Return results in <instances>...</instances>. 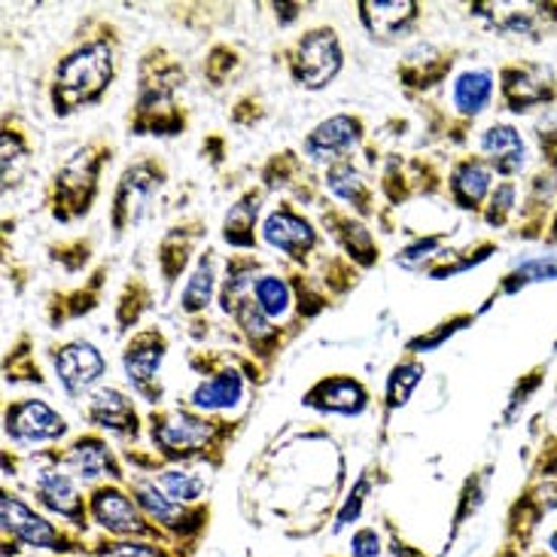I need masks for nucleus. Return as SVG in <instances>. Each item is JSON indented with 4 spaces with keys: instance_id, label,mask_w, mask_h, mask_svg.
<instances>
[{
    "instance_id": "obj_1",
    "label": "nucleus",
    "mask_w": 557,
    "mask_h": 557,
    "mask_svg": "<svg viewBox=\"0 0 557 557\" xmlns=\"http://www.w3.org/2000/svg\"><path fill=\"white\" fill-rule=\"evenodd\" d=\"M116 74V52L104 37L83 40L71 49L52 76V110L55 116H71L83 107L98 104Z\"/></svg>"
},
{
    "instance_id": "obj_2",
    "label": "nucleus",
    "mask_w": 557,
    "mask_h": 557,
    "mask_svg": "<svg viewBox=\"0 0 557 557\" xmlns=\"http://www.w3.org/2000/svg\"><path fill=\"white\" fill-rule=\"evenodd\" d=\"M181 76V67L174 61L147 55L140 67V91H137L135 120H132L137 135H177L181 132L183 120L174 101Z\"/></svg>"
},
{
    "instance_id": "obj_3",
    "label": "nucleus",
    "mask_w": 557,
    "mask_h": 557,
    "mask_svg": "<svg viewBox=\"0 0 557 557\" xmlns=\"http://www.w3.org/2000/svg\"><path fill=\"white\" fill-rule=\"evenodd\" d=\"M0 528H3L7 540L25 545V548H40V552H52L59 557L89 552L79 533L52 524L46 515L34 512L25 499L15 497L10 491H3V497H0Z\"/></svg>"
},
{
    "instance_id": "obj_4",
    "label": "nucleus",
    "mask_w": 557,
    "mask_h": 557,
    "mask_svg": "<svg viewBox=\"0 0 557 557\" xmlns=\"http://www.w3.org/2000/svg\"><path fill=\"white\" fill-rule=\"evenodd\" d=\"M110 162V150L101 144H89L83 150H76L61 171H55L52 181V213L61 223H71L76 216L89 213L91 201L98 196V177L101 168Z\"/></svg>"
},
{
    "instance_id": "obj_5",
    "label": "nucleus",
    "mask_w": 557,
    "mask_h": 557,
    "mask_svg": "<svg viewBox=\"0 0 557 557\" xmlns=\"http://www.w3.org/2000/svg\"><path fill=\"white\" fill-rule=\"evenodd\" d=\"M89 518L98 530H104L110 540H152L171 545L162 530L152 524L137 506L132 494H125L120 484H98L89 494Z\"/></svg>"
},
{
    "instance_id": "obj_6",
    "label": "nucleus",
    "mask_w": 557,
    "mask_h": 557,
    "mask_svg": "<svg viewBox=\"0 0 557 557\" xmlns=\"http://www.w3.org/2000/svg\"><path fill=\"white\" fill-rule=\"evenodd\" d=\"M132 497L144 515L150 518L156 528L165 533L171 545H196L198 536L208 530V506H183L168 497L165 491L156 482L135 479L132 482Z\"/></svg>"
},
{
    "instance_id": "obj_7",
    "label": "nucleus",
    "mask_w": 557,
    "mask_h": 557,
    "mask_svg": "<svg viewBox=\"0 0 557 557\" xmlns=\"http://www.w3.org/2000/svg\"><path fill=\"white\" fill-rule=\"evenodd\" d=\"M223 433L220 421H208L193 411H174V414H152L150 436L152 445L159 448L162 457L174 463H189L205 457V451L216 445Z\"/></svg>"
},
{
    "instance_id": "obj_8",
    "label": "nucleus",
    "mask_w": 557,
    "mask_h": 557,
    "mask_svg": "<svg viewBox=\"0 0 557 557\" xmlns=\"http://www.w3.org/2000/svg\"><path fill=\"white\" fill-rule=\"evenodd\" d=\"M475 18H482L487 28H494L503 37H518L540 44L557 30V3H540V0H499V3H475L469 7Z\"/></svg>"
},
{
    "instance_id": "obj_9",
    "label": "nucleus",
    "mask_w": 557,
    "mask_h": 557,
    "mask_svg": "<svg viewBox=\"0 0 557 557\" xmlns=\"http://www.w3.org/2000/svg\"><path fill=\"white\" fill-rule=\"evenodd\" d=\"M342 67H345V52H342V40L335 28L305 30L289 59L293 79L308 91L332 86V79L342 74Z\"/></svg>"
},
{
    "instance_id": "obj_10",
    "label": "nucleus",
    "mask_w": 557,
    "mask_h": 557,
    "mask_svg": "<svg viewBox=\"0 0 557 557\" xmlns=\"http://www.w3.org/2000/svg\"><path fill=\"white\" fill-rule=\"evenodd\" d=\"M499 98L509 113L557 104V74L540 61H509L497 74Z\"/></svg>"
},
{
    "instance_id": "obj_11",
    "label": "nucleus",
    "mask_w": 557,
    "mask_h": 557,
    "mask_svg": "<svg viewBox=\"0 0 557 557\" xmlns=\"http://www.w3.org/2000/svg\"><path fill=\"white\" fill-rule=\"evenodd\" d=\"M557 512V479H528L521 494L506 509L503 543L518 545L521 552L533 548V540L548 515Z\"/></svg>"
},
{
    "instance_id": "obj_12",
    "label": "nucleus",
    "mask_w": 557,
    "mask_h": 557,
    "mask_svg": "<svg viewBox=\"0 0 557 557\" xmlns=\"http://www.w3.org/2000/svg\"><path fill=\"white\" fill-rule=\"evenodd\" d=\"M30 491H34V497H37V503L44 506L46 512L64 518L79 533L89 530V499H83L79 487H76V479L71 472L61 469L59 457H52L46 463L40 460L34 467Z\"/></svg>"
},
{
    "instance_id": "obj_13",
    "label": "nucleus",
    "mask_w": 557,
    "mask_h": 557,
    "mask_svg": "<svg viewBox=\"0 0 557 557\" xmlns=\"http://www.w3.org/2000/svg\"><path fill=\"white\" fill-rule=\"evenodd\" d=\"M162 181H165L162 165L152 162V159H144V162L125 168L116 198H113V228L116 232H125V228L140 223L150 213L152 198L159 193Z\"/></svg>"
},
{
    "instance_id": "obj_14",
    "label": "nucleus",
    "mask_w": 557,
    "mask_h": 557,
    "mask_svg": "<svg viewBox=\"0 0 557 557\" xmlns=\"http://www.w3.org/2000/svg\"><path fill=\"white\" fill-rule=\"evenodd\" d=\"M557 208V174L548 168H536L530 174L521 208L515 213V238L521 242H545V232L552 226Z\"/></svg>"
},
{
    "instance_id": "obj_15",
    "label": "nucleus",
    "mask_w": 557,
    "mask_h": 557,
    "mask_svg": "<svg viewBox=\"0 0 557 557\" xmlns=\"http://www.w3.org/2000/svg\"><path fill=\"white\" fill-rule=\"evenodd\" d=\"M7 436L18 445H46L59 442L67 433V421L55 408H49L44 399H18L3 411Z\"/></svg>"
},
{
    "instance_id": "obj_16",
    "label": "nucleus",
    "mask_w": 557,
    "mask_h": 557,
    "mask_svg": "<svg viewBox=\"0 0 557 557\" xmlns=\"http://www.w3.org/2000/svg\"><path fill=\"white\" fill-rule=\"evenodd\" d=\"M52 366H55L61 391L67 393L71 399L89 393L107 375V360L101 357V350L91 342H83V338L59 347L55 357H52Z\"/></svg>"
},
{
    "instance_id": "obj_17",
    "label": "nucleus",
    "mask_w": 557,
    "mask_h": 557,
    "mask_svg": "<svg viewBox=\"0 0 557 557\" xmlns=\"http://www.w3.org/2000/svg\"><path fill=\"white\" fill-rule=\"evenodd\" d=\"M362 140V122L357 116H330L326 122H320L311 135L301 140V150L311 162H326V165H338L347 162V156L360 147Z\"/></svg>"
},
{
    "instance_id": "obj_18",
    "label": "nucleus",
    "mask_w": 557,
    "mask_h": 557,
    "mask_svg": "<svg viewBox=\"0 0 557 557\" xmlns=\"http://www.w3.org/2000/svg\"><path fill=\"white\" fill-rule=\"evenodd\" d=\"M479 150H482L484 162L494 168V174L503 181L521 177L528 168V140L509 122L487 125L479 137Z\"/></svg>"
},
{
    "instance_id": "obj_19",
    "label": "nucleus",
    "mask_w": 557,
    "mask_h": 557,
    "mask_svg": "<svg viewBox=\"0 0 557 557\" xmlns=\"http://www.w3.org/2000/svg\"><path fill=\"white\" fill-rule=\"evenodd\" d=\"M262 238H265L269 247L281 250V253H286L289 259H296V262H301V259L308 257L317 247L314 226H311L301 213L293 211L289 205H281L277 211H272L265 216V223H262Z\"/></svg>"
},
{
    "instance_id": "obj_20",
    "label": "nucleus",
    "mask_w": 557,
    "mask_h": 557,
    "mask_svg": "<svg viewBox=\"0 0 557 557\" xmlns=\"http://www.w3.org/2000/svg\"><path fill=\"white\" fill-rule=\"evenodd\" d=\"M421 7L414 0H362L360 22L369 30L372 40H399L418 25Z\"/></svg>"
},
{
    "instance_id": "obj_21",
    "label": "nucleus",
    "mask_w": 557,
    "mask_h": 557,
    "mask_svg": "<svg viewBox=\"0 0 557 557\" xmlns=\"http://www.w3.org/2000/svg\"><path fill=\"white\" fill-rule=\"evenodd\" d=\"M494 168L484 162L482 156H467L460 159L451 171V181H448V193H451L454 205L460 211L482 213L487 198L494 193Z\"/></svg>"
},
{
    "instance_id": "obj_22",
    "label": "nucleus",
    "mask_w": 557,
    "mask_h": 557,
    "mask_svg": "<svg viewBox=\"0 0 557 557\" xmlns=\"http://www.w3.org/2000/svg\"><path fill=\"white\" fill-rule=\"evenodd\" d=\"M59 463L71 469V475L83 484H95L98 479H107V475L113 479V484L122 482V469L116 467V460H113L104 438L98 436L76 438L74 445L61 454Z\"/></svg>"
},
{
    "instance_id": "obj_23",
    "label": "nucleus",
    "mask_w": 557,
    "mask_h": 557,
    "mask_svg": "<svg viewBox=\"0 0 557 557\" xmlns=\"http://www.w3.org/2000/svg\"><path fill=\"white\" fill-rule=\"evenodd\" d=\"M165 338H162V332L156 330H144L137 332L135 338L125 345L122 350V366H125V377L132 381V387L140 393H147L152 403V393L150 384L159 375V366L165 360Z\"/></svg>"
},
{
    "instance_id": "obj_24",
    "label": "nucleus",
    "mask_w": 557,
    "mask_h": 557,
    "mask_svg": "<svg viewBox=\"0 0 557 557\" xmlns=\"http://www.w3.org/2000/svg\"><path fill=\"white\" fill-rule=\"evenodd\" d=\"M305 406L330 414H360L369 406V393L357 377L332 375L317 381L311 391L305 393Z\"/></svg>"
},
{
    "instance_id": "obj_25",
    "label": "nucleus",
    "mask_w": 557,
    "mask_h": 557,
    "mask_svg": "<svg viewBox=\"0 0 557 557\" xmlns=\"http://www.w3.org/2000/svg\"><path fill=\"white\" fill-rule=\"evenodd\" d=\"M494 91H497V83H494V74L487 67L463 71V74L454 79L451 86L454 113L463 122H475L491 107Z\"/></svg>"
},
{
    "instance_id": "obj_26",
    "label": "nucleus",
    "mask_w": 557,
    "mask_h": 557,
    "mask_svg": "<svg viewBox=\"0 0 557 557\" xmlns=\"http://www.w3.org/2000/svg\"><path fill=\"white\" fill-rule=\"evenodd\" d=\"M86 418H89L95 426L101 430H110V433H120V436H137V414L132 399L125 396L116 387H104L98 391L89 399V408H86Z\"/></svg>"
},
{
    "instance_id": "obj_27",
    "label": "nucleus",
    "mask_w": 557,
    "mask_h": 557,
    "mask_svg": "<svg viewBox=\"0 0 557 557\" xmlns=\"http://www.w3.org/2000/svg\"><path fill=\"white\" fill-rule=\"evenodd\" d=\"M451 55H445L442 49L430 44L414 46L411 52H406L399 76L406 79L408 89H430L436 86L438 79H445V74H451Z\"/></svg>"
},
{
    "instance_id": "obj_28",
    "label": "nucleus",
    "mask_w": 557,
    "mask_h": 557,
    "mask_svg": "<svg viewBox=\"0 0 557 557\" xmlns=\"http://www.w3.org/2000/svg\"><path fill=\"white\" fill-rule=\"evenodd\" d=\"M244 396V381L235 369H220L211 377H205L198 384L193 396H189V406L196 411H226L242 403Z\"/></svg>"
},
{
    "instance_id": "obj_29",
    "label": "nucleus",
    "mask_w": 557,
    "mask_h": 557,
    "mask_svg": "<svg viewBox=\"0 0 557 557\" xmlns=\"http://www.w3.org/2000/svg\"><path fill=\"white\" fill-rule=\"evenodd\" d=\"M548 281H557V250H548V253H540V257L521 259L512 272L499 281L497 293L499 296H515V293H521V289H528V286L548 284Z\"/></svg>"
},
{
    "instance_id": "obj_30",
    "label": "nucleus",
    "mask_w": 557,
    "mask_h": 557,
    "mask_svg": "<svg viewBox=\"0 0 557 557\" xmlns=\"http://www.w3.org/2000/svg\"><path fill=\"white\" fill-rule=\"evenodd\" d=\"M257 216L259 193H247L244 198H238V201L228 208L226 220H223V238H226V244L238 247V250H253V247H257V235H253Z\"/></svg>"
},
{
    "instance_id": "obj_31",
    "label": "nucleus",
    "mask_w": 557,
    "mask_h": 557,
    "mask_svg": "<svg viewBox=\"0 0 557 557\" xmlns=\"http://www.w3.org/2000/svg\"><path fill=\"white\" fill-rule=\"evenodd\" d=\"M213 293H216V259H213V250H205L201 259L196 262L193 274H189L186 286H183L181 308L186 314H198V311L208 308Z\"/></svg>"
},
{
    "instance_id": "obj_32",
    "label": "nucleus",
    "mask_w": 557,
    "mask_h": 557,
    "mask_svg": "<svg viewBox=\"0 0 557 557\" xmlns=\"http://www.w3.org/2000/svg\"><path fill=\"white\" fill-rule=\"evenodd\" d=\"M152 482L159 484L174 503H183V506H198L201 497L208 494V479L198 469L189 467H165Z\"/></svg>"
},
{
    "instance_id": "obj_33",
    "label": "nucleus",
    "mask_w": 557,
    "mask_h": 557,
    "mask_svg": "<svg viewBox=\"0 0 557 557\" xmlns=\"http://www.w3.org/2000/svg\"><path fill=\"white\" fill-rule=\"evenodd\" d=\"M326 186L332 189V196H338L347 205H354L357 211L366 216L372 213L369 201H372V193H369V183L362 181V174L350 162H338L326 171Z\"/></svg>"
},
{
    "instance_id": "obj_34",
    "label": "nucleus",
    "mask_w": 557,
    "mask_h": 557,
    "mask_svg": "<svg viewBox=\"0 0 557 557\" xmlns=\"http://www.w3.org/2000/svg\"><path fill=\"white\" fill-rule=\"evenodd\" d=\"M253 299L259 301V308L272 320H284L289 305H293V293H289V284L277 274H259L257 284H253Z\"/></svg>"
},
{
    "instance_id": "obj_35",
    "label": "nucleus",
    "mask_w": 557,
    "mask_h": 557,
    "mask_svg": "<svg viewBox=\"0 0 557 557\" xmlns=\"http://www.w3.org/2000/svg\"><path fill=\"white\" fill-rule=\"evenodd\" d=\"M89 557H174L171 545L152 543V540H104L91 543Z\"/></svg>"
},
{
    "instance_id": "obj_36",
    "label": "nucleus",
    "mask_w": 557,
    "mask_h": 557,
    "mask_svg": "<svg viewBox=\"0 0 557 557\" xmlns=\"http://www.w3.org/2000/svg\"><path fill=\"white\" fill-rule=\"evenodd\" d=\"M518 213V183L515 181H497L494 193L484 205V223L491 228H506Z\"/></svg>"
},
{
    "instance_id": "obj_37",
    "label": "nucleus",
    "mask_w": 557,
    "mask_h": 557,
    "mask_svg": "<svg viewBox=\"0 0 557 557\" xmlns=\"http://www.w3.org/2000/svg\"><path fill=\"white\" fill-rule=\"evenodd\" d=\"M423 366L418 360H403L393 366L391 377H387V411L403 408L411 399L414 387L421 384Z\"/></svg>"
},
{
    "instance_id": "obj_38",
    "label": "nucleus",
    "mask_w": 557,
    "mask_h": 557,
    "mask_svg": "<svg viewBox=\"0 0 557 557\" xmlns=\"http://www.w3.org/2000/svg\"><path fill=\"white\" fill-rule=\"evenodd\" d=\"M487 487H491V467L479 469V472H472V479H467V484H463V494H460V506H457V515H454L451 536H457L469 518L482 509L484 499H487Z\"/></svg>"
},
{
    "instance_id": "obj_39",
    "label": "nucleus",
    "mask_w": 557,
    "mask_h": 557,
    "mask_svg": "<svg viewBox=\"0 0 557 557\" xmlns=\"http://www.w3.org/2000/svg\"><path fill=\"white\" fill-rule=\"evenodd\" d=\"M30 162V147H28V137L25 132H18V128H3V186L10 189L15 181H18V174L28 168Z\"/></svg>"
},
{
    "instance_id": "obj_40",
    "label": "nucleus",
    "mask_w": 557,
    "mask_h": 557,
    "mask_svg": "<svg viewBox=\"0 0 557 557\" xmlns=\"http://www.w3.org/2000/svg\"><path fill=\"white\" fill-rule=\"evenodd\" d=\"M545 372H548V366H545V362H540V366H533V369H530L528 375H521V381L515 384L512 396H509V403H506V411H503V421L512 423L515 418H518V411L528 406L530 396H533V393L543 387Z\"/></svg>"
},
{
    "instance_id": "obj_41",
    "label": "nucleus",
    "mask_w": 557,
    "mask_h": 557,
    "mask_svg": "<svg viewBox=\"0 0 557 557\" xmlns=\"http://www.w3.org/2000/svg\"><path fill=\"white\" fill-rule=\"evenodd\" d=\"M472 320H475L472 314L454 317V320H448V323H438V330L426 332V335H418V338H411L406 347L411 350V354H423V350H433V347L442 345L445 338H451L454 332L463 330V326H467V323H472Z\"/></svg>"
},
{
    "instance_id": "obj_42",
    "label": "nucleus",
    "mask_w": 557,
    "mask_h": 557,
    "mask_svg": "<svg viewBox=\"0 0 557 557\" xmlns=\"http://www.w3.org/2000/svg\"><path fill=\"white\" fill-rule=\"evenodd\" d=\"M366 494H369V479L362 475L360 482L354 484V491L347 494L345 506L338 509V518H335V533H342L350 524H357L362 515V506H366Z\"/></svg>"
},
{
    "instance_id": "obj_43",
    "label": "nucleus",
    "mask_w": 557,
    "mask_h": 557,
    "mask_svg": "<svg viewBox=\"0 0 557 557\" xmlns=\"http://www.w3.org/2000/svg\"><path fill=\"white\" fill-rule=\"evenodd\" d=\"M536 147H540V159H543V168L555 171L557 174V120H545L536 125Z\"/></svg>"
},
{
    "instance_id": "obj_44",
    "label": "nucleus",
    "mask_w": 557,
    "mask_h": 557,
    "mask_svg": "<svg viewBox=\"0 0 557 557\" xmlns=\"http://www.w3.org/2000/svg\"><path fill=\"white\" fill-rule=\"evenodd\" d=\"M445 242L442 235H430V238H421L418 244H408L406 250L396 257L399 265H406V269H414V265H421V262H430V259L438 253V244Z\"/></svg>"
},
{
    "instance_id": "obj_45",
    "label": "nucleus",
    "mask_w": 557,
    "mask_h": 557,
    "mask_svg": "<svg viewBox=\"0 0 557 557\" xmlns=\"http://www.w3.org/2000/svg\"><path fill=\"white\" fill-rule=\"evenodd\" d=\"M381 533L375 528H360L350 536V557H381Z\"/></svg>"
},
{
    "instance_id": "obj_46",
    "label": "nucleus",
    "mask_w": 557,
    "mask_h": 557,
    "mask_svg": "<svg viewBox=\"0 0 557 557\" xmlns=\"http://www.w3.org/2000/svg\"><path fill=\"white\" fill-rule=\"evenodd\" d=\"M494 557H552L545 548H530V552H521L518 545H509V543H503L497 548V555Z\"/></svg>"
},
{
    "instance_id": "obj_47",
    "label": "nucleus",
    "mask_w": 557,
    "mask_h": 557,
    "mask_svg": "<svg viewBox=\"0 0 557 557\" xmlns=\"http://www.w3.org/2000/svg\"><path fill=\"white\" fill-rule=\"evenodd\" d=\"M391 555L393 557H426L423 552H418L414 545L399 543V540H393V543H391Z\"/></svg>"
},
{
    "instance_id": "obj_48",
    "label": "nucleus",
    "mask_w": 557,
    "mask_h": 557,
    "mask_svg": "<svg viewBox=\"0 0 557 557\" xmlns=\"http://www.w3.org/2000/svg\"><path fill=\"white\" fill-rule=\"evenodd\" d=\"M545 244H548L552 250H557V208H555V216H552V226H548V232H545Z\"/></svg>"
},
{
    "instance_id": "obj_49",
    "label": "nucleus",
    "mask_w": 557,
    "mask_h": 557,
    "mask_svg": "<svg viewBox=\"0 0 557 557\" xmlns=\"http://www.w3.org/2000/svg\"><path fill=\"white\" fill-rule=\"evenodd\" d=\"M545 552H548V555L552 557H557V528L552 530V533H548V536H545V545H543Z\"/></svg>"
}]
</instances>
